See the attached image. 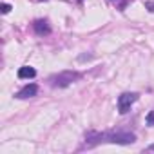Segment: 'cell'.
I'll list each match as a JSON object with an SVG mask.
<instances>
[{"instance_id":"1","label":"cell","mask_w":154,"mask_h":154,"mask_svg":"<svg viewBox=\"0 0 154 154\" xmlns=\"http://www.w3.org/2000/svg\"><path fill=\"white\" fill-rule=\"evenodd\" d=\"M136 141V136L127 131H107V132H89L85 136L87 145L98 143H114V145H131Z\"/></svg>"},{"instance_id":"7","label":"cell","mask_w":154,"mask_h":154,"mask_svg":"<svg viewBox=\"0 0 154 154\" xmlns=\"http://www.w3.org/2000/svg\"><path fill=\"white\" fill-rule=\"evenodd\" d=\"M145 122H147V125H154V111H150V112L147 114Z\"/></svg>"},{"instance_id":"12","label":"cell","mask_w":154,"mask_h":154,"mask_svg":"<svg viewBox=\"0 0 154 154\" xmlns=\"http://www.w3.org/2000/svg\"><path fill=\"white\" fill-rule=\"evenodd\" d=\"M80 2H84V0H80Z\"/></svg>"},{"instance_id":"2","label":"cell","mask_w":154,"mask_h":154,"mask_svg":"<svg viewBox=\"0 0 154 154\" xmlns=\"http://www.w3.org/2000/svg\"><path fill=\"white\" fill-rule=\"evenodd\" d=\"M82 74L76 72V71H62V72H56L53 76H49V85L51 87H58V89H63V87H69L72 82L80 80Z\"/></svg>"},{"instance_id":"8","label":"cell","mask_w":154,"mask_h":154,"mask_svg":"<svg viewBox=\"0 0 154 154\" xmlns=\"http://www.w3.org/2000/svg\"><path fill=\"white\" fill-rule=\"evenodd\" d=\"M0 9H2L4 15H8V13L11 11V6H9V4H2V6H0Z\"/></svg>"},{"instance_id":"11","label":"cell","mask_w":154,"mask_h":154,"mask_svg":"<svg viewBox=\"0 0 154 154\" xmlns=\"http://www.w3.org/2000/svg\"><path fill=\"white\" fill-rule=\"evenodd\" d=\"M112 2H120V0H112Z\"/></svg>"},{"instance_id":"6","label":"cell","mask_w":154,"mask_h":154,"mask_svg":"<svg viewBox=\"0 0 154 154\" xmlns=\"http://www.w3.org/2000/svg\"><path fill=\"white\" fill-rule=\"evenodd\" d=\"M36 76V71H35V67H29V65H24V67H20L18 69V78L20 80H29V78H35Z\"/></svg>"},{"instance_id":"9","label":"cell","mask_w":154,"mask_h":154,"mask_svg":"<svg viewBox=\"0 0 154 154\" xmlns=\"http://www.w3.org/2000/svg\"><path fill=\"white\" fill-rule=\"evenodd\" d=\"M145 9H149L150 13H154V2H145Z\"/></svg>"},{"instance_id":"3","label":"cell","mask_w":154,"mask_h":154,"mask_svg":"<svg viewBox=\"0 0 154 154\" xmlns=\"http://www.w3.org/2000/svg\"><path fill=\"white\" fill-rule=\"evenodd\" d=\"M138 98H140L138 93H122V94L118 96V111H120V114H127V112L131 111V105H132Z\"/></svg>"},{"instance_id":"10","label":"cell","mask_w":154,"mask_h":154,"mask_svg":"<svg viewBox=\"0 0 154 154\" xmlns=\"http://www.w3.org/2000/svg\"><path fill=\"white\" fill-rule=\"evenodd\" d=\"M149 150H154V145H149Z\"/></svg>"},{"instance_id":"4","label":"cell","mask_w":154,"mask_h":154,"mask_svg":"<svg viewBox=\"0 0 154 154\" xmlns=\"http://www.w3.org/2000/svg\"><path fill=\"white\" fill-rule=\"evenodd\" d=\"M36 93H38V85H36V84H27V85H24V87L15 94V98H18V100H27V98L36 96Z\"/></svg>"},{"instance_id":"5","label":"cell","mask_w":154,"mask_h":154,"mask_svg":"<svg viewBox=\"0 0 154 154\" xmlns=\"http://www.w3.org/2000/svg\"><path fill=\"white\" fill-rule=\"evenodd\" d=\"M33 29H35V33H36V35H40V36H44V35H49V33H51L49 22H47V20H42V18H38V20H35V22H33Z\"/></svg>"}]
</instances>
